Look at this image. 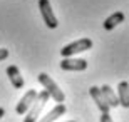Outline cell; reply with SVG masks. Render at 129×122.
Returning a JSON list of instances; mask_svg holds the SVG:
<instances>
[{
    "label": "cell",
    "instance_id": "obj_1",
    "mask_svg": "<svg viewBox=\"0 0 129 122\" xmlns=\"http://www.w3.org/2000/svg\"><path fill=\"white\" fill-rule=\"evenodd\" d=\"M37 79H39V82L44 85V90H47V94L50 95L55 102H57V104H64V100H66V94H64L62 89H60V87L52 80L50 75L45 74V72H40Z\"/></svg>",
    "mask_w": 129,
    "mask_h": 122
},
{
    "label": "cell",
    "instance_id": "obj_2",
    "mask_svg": "<svg viewBox=\"0 0 129 122\" xmlns=\"http://www.w3.org/2000/svg\"><path fill=\"white\" fill-rule=\"evenodd\" d=\"M49 99H50V95L47 94V90L39 92L35 102L32 104V107H30L29 110H27V114H25L24 122H37L39 120V115H40V112H42V109L45 107V104L49 102Z\"/></svg>",
    "mask_w": 129,
    "mask_h": 122
},
{
    "label": "cell",
    "instance_id": "obj_3",
    "mask_svg": "<svg viewBox=\"0 0 129 122\" xmlns=\"http://www.w3.org/2000/svg\"><path fill=\"white\" fill-rule=\"evenodd\" d=\"M89 49H92V40L91 38H79V40L67 44L66 47L60 49V55H62V59H66V57H74L76 54L86 52V50H89Z\"/></svg>",
    "mask_w": 129,
    "mask_h": 122
},
{
    "label": "cell",
    "instance_id": "obj_4",
    "mask_svg": "<svg viewBox=\"0 0 129 122\" xmlns=\"http://www.w3.org/2000/svg\"><path fill=\"white\" fill-rule=\"evenodd\" d=\"M39 10H40V15L44 19V24L47 25L49 28H57V25H59L57 17L54 14L49 0H39Z\"/></svg>",
    "mask_w": 129,
    "mask_h": 122
},
{
    "label": "cell",
    "instance_id": "obj_5",
    "mask_svg": "<svg viewBox=\"0 0 129 122\" xmlns=\"http://www.w3.org/2000/svg\"><path fill=\"white\" fill-rule=\"evenodd\" d=\"M37 90L35 89H30V90H27L24 94V97L19 100V104L15 105V112L19 114V115H25L27 114V110H29L30 107H32V104L35 102V99H37Z\"/></svg>",
    "mask_w": 129,
    "mask_h": 122
},
{
    "label": "cell",
    "instance_id": "obj_6",
    "mask_svg": "<svg viewBox=\"0 0 129 122\" xmlns=\"http://www.w3.org/2000/svg\"><path fill=\"white\" fill-rule=\"evenodd\" d=\"M60 69L67 72H82L87 69V60L84 59H74V57H66L60 62Z\"/></svg>",
    "mask_w": 129,
    "mask_h": 122
},
{
    "label": "cell",
    "instance_id": "obj_7",
    "mask_svg": "<svg viewBox=\"0 0 129 122\" xmlns=\"http://www.w3.org/2000/svg\"><path fill=\"white\" fill-rule=\"evenodd\" d=\"M89 94H91L92 100L96 102V105L99 107V110H101V112H109V110H111L109 104L106 102V99H104V95H102V92H101V89H99V87L92 85L91 89H89Z\"/></svg>",
    "mask_w": 129,
    "mask_h": 122
},
{
    "label": "cell",
    "instance_id": "obj_8",
    "mask_svg": "<svg viewBox=\"0 0 129 122\" xmlns=\"http://www.w3.org/2000/svg\"><path fill=\"white\" fill-rule=\"evenodd\" d=\"M7 75H9L10 84L14 85L15 89H22V87H24V84H25L24 77H22V74H20L17 65H9L7 67Z\"/></svg>",
    "mask_w": 129,
    "mask_h": 122
},
{
    "label": "cell",
    "instance_id": "obj_9",
    "mask_svg": "<svg viewBox=\"0 0 129 122\" xmlns=\"http://www.w3.org/2000/svg\"><path fill=\"white\" fill-rule=\"evenodd\" d=\"M66 110H67V107L64 105V104H57L52 110H49V112L45 114L42 119H39L37 122H55L59 117H60V115H64V114H66Z\"/></svg>",
    "mask_w": 129,
    "mask_h": 122
},
{
    "label": "cell",
    "instance_id": "obj_10",
    "mask_svg": "<svg viewBox=\"0 0 129 122\" xmlns=\"http://www.w3.org/2000/svg\"><path fill=\"white\" fill-rule=\"evenodd\" d=\"M117 99H119V105L129 109V82L122 80L117 85Z\"/></svg>",
    "mask_w": 129,
    "mask_h": 122
},
{
    "label": "cell",
    "instance_id": "obj_11",
    "mask_svg": "<svg viewBox=\"0 0 129 122\" xmlns=\"http://www.w3.org/2000/svg\"><path fill=\"white\" fill-rule=\"evenodd\" d=\"M101 92H102V95H104L106 102L109 104V107H117L119 105V99H117V94H116L114 90L111 89L107 84H104L102 87H99Z\"/></svg>",
    "mask_w": 129,
    "mask_h": 122
},
{
    "label": "cell",
    "instance_id": "obj_12",
    "mask_svg": "<svg viewBox=\"0 0 129 122\" xmlns=\"http://www.w3.org/2000/svg\"><path fill=\"white\" fill-rule=\"evenodd\" d=\"M124 19H126V17H124L122 12H114L112 15H109V17L104 20L102 27H104L106 30H112V28H116L121 22H124Z\"/></svg>",
    "mask_w": 129,
    "mask_h": 122
},
{
    "label": "cell",
    "instance_id": "obj_13",
    "mask_svg": "<svg viewBox=\"0 0 129 122\" xmlns=\"http://www.w3.org/2000/svg\"><path fill=\"white\" fill-rule=\"evenodd\" d=\"M101 122H112L111 114L109 112H102V114H101Z\"/></svg>",
    "mask_w": 129,
    "mask_h": 122
},
{
    "label": "cell",
    "instance_id": "obj_14",
    "mask_svg": "<svg viewBox=\"0 0 129 122\" xmlns=\"http://www.w3.org/2000/svg\"><path fill=\"white\" fill-rule=\"evenodd\" d=\"M7 57H9V50H7V49H0V62L5 60Z\"/></svg>",
    "mask_w": 129,
    "mask_h": 122
},
{
    "label": "cell",
    "instance_id": "obj_15",
    "mask_svg": "<svg viewBox=\"0 0 129 122\" xmlns=\"http://www.w3.org/2000/svg\"><path fill=\"white\" fill-rule=\"evenodd\" d=\"M4 115H5V109H4V107H0V119L4 117Z\"/></svg>",
    "mask_w": 129,
    "mask_h": 122
},
{
    "label": "cell",
    "instance_id": "obj_16",
    "mask_svg": "<svg viewBox=\"0 0 129 122\" xmlns=\"http://www.w3.org/2000/svg\"><path fill=\"white\" fill-rule=\"evenodd\" d=\"M67 122H76V120H67Z\"/></svg>",
    "mask_w": 129,
    "mask_h": 122
}]
</instances>
